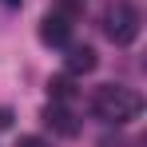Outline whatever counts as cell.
I'll return each mask as SVG.
<instances>
[{"label": "cell", "instance_id": "6da1fadb", "mask_svg": "<svg viewBox=\"0 0 147 147\" xmlns=\"http://www.w3.org/2000/svg\"><path fill=\"white\" fill-rule=\"evenodd\" d=\"M96 111H99V119H107V123H127L143 111V99H139V92L119 88V84L115 88H99L96 92Z\"/></svg>", "mask_w": 147, "mask_h": 147}, {"label": "cell", "instance_id": "7a4b0ae2", "mask_svg": "<svg viewBox=\"0 0 147 147\" xmlns=\"http://www.w3.org/2000/svg\"><path fill=\"white\" fill-rule=\"evenodd\" d=\"M107 36H111L119 48L135 44V36H139V8H131V4H115L111 24H107Z\"/></svg>", "mask_w": 147, "mask_h": 147}, {"label": "cell", "instance_id": "3957f363", "mask_svg": "<svg viewBox=\"0 0 147 147\" xmlns=\"http://www.w3.org/2000/svg\"><path fill=\"white\" fill-rule=\"evenodd\" d=\"M68 36H72V24H68V16H60V12H52L44 16V24H40V40L44 44H68Z\"/></svg>", "mask_w": 147, "mask_h": 147}, {"label": "cell", "instance_id": "277c9868", "mask_svg": "<svg viewBox=\"0 0 147 147\" xmlns=\"http://www.w3.org/2000/svg\"><path fill=\"white\" fill-rule=\"evenodd\" d=\"M44 123H48L56 135H64V139H72L76 131H80V123H76V115L68 111V107H60V103H52L48 111H44Z\"/></svg>", "mask_w": 147, "mask_h": 147}, {"label": "cell", "instance_id": "5b68a950", "mask_svg": "<svg viewBox=\"0 0 147 147\" xmlns=\"http://www.w3.org/2000/svg\"><path fill=\"white\" fill-rule=\"evenodd\" d=\"M96 48H88V44H80V48H72L68 56H64V68H68V76H88L96 72Z\"/></svg>", "mask_w": 147, "mask_h": 147}, {"label": "cell", "instance_id": "8992f818", "mask_svg": "<svg viewBox=\"0 0 147 147\" xmlns=\"http://www.w3.org/2000/svg\"><path fill=\"white\" fill-rule=\"evenodd\" d=\"M48 96L56 99V103H68V99H72V80H68V76H56L48 84Z\"/></svg>", "mask_w": 147, "mask_h": 147}, {"label": "cell", "instance_id": "52a82bcc", "mask_svg": "<svg viewBox=\"0 0 147 147\" xmlns=\"http://www.w3.org/2000/svg\"><path fill=\"white\" fill-rule=\"evenodd\" d=\"M12 119H16V115H12V107H0V131H8Z\"/></svg>", "mask_w": 147, "mask_h": 147}, {"label": "cell", "instance_id": "ba28073f", "mask_svg": "<svg viewBox=\"0 0 147 147\" xmlns=\"http://www.w3.org/2000/svg\"><path fill=\"white\" fill-rule=\"evenodd\" d=\"M16 147H48V143H44L40 135H24V139H20V143H16Z\"/></svg>", "mask_w": 147, "mask_h": 147}, {"label": "cell", "instance_id": "9c48e42d", "mask_svg": "<svg viewBox=\"0 0 147 147\" xmlns=\"http://www.w3.org/2000/svg\"><path fill=\"white\" fill-rule=\"evenodd\" d=\"M99 147H127V139H123V135H115V139L107 135V139H99Z\"/></svg>", "mask_w": 147, "mask_h": 147}, {"label": "cell", "instance_id": "30bf717a", "mask_svg": "<svg viewBox=\"0 0 147 147\" xmlns=\"http://www.w3.org/2000/svg\"><path fill=\"white\" fill-rule=\"evenodd\" d=\"M4 4H8V8H16V4H20V0H4Z\"/></svg>", "mask_w": 147, "mask_h": 147}]
</instances>
